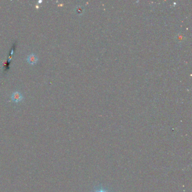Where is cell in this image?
I'll return each mask as SVG.
<instances>
[{
	"instance_id": "obj_1",
	"label": "cell",
	"mask_w": 192,
	"mask_h": 192,
	"mask_svg": "<svg viewBox=\"0 0 192 192\" xmlns=\"http://www.w3.org/2000/svg\"><path fill=\"white\" fill-rule=\"evenodd\" d=\"M11 99L12 100L15 102H19V101L22 100L23 99V96L22 94L20 93V92L18 91H14L12 95H11Z\"/></svg>"
},
{
	"instance_id": "obj_2",
	"label": "cell",
	"mask_w": 192,
	"mask_h": 192,
	"mask_svg": "<svg viewBox=\"0 0 192 192\" xmlns=\"http://www.w3.org/2000/svg\"><path fill=\"white\" fill-rule=\"evenodd\" d=\"M38 61V57L37 56V55H36L34 54H30L28 56L27 58V61L30 63V64H35L37 61Z\"/></svg>"
},
{
	"instance_id": "obj_3",
	"label": "cell",
	"mask_w": 192,
	"mask_h": 192,
	"mask_svg": "<svg viewBox=\"0 0 192 192\" xmlns=\"http://www.w3.org/2000/svg\"><path fill=\"white\" fill-rule=\"evenodd\" d=\"M94 192H109L107 191V190H106L105 189H104L103 188H98L97 189H96Z\"/></svg>"
}]
</instances>
